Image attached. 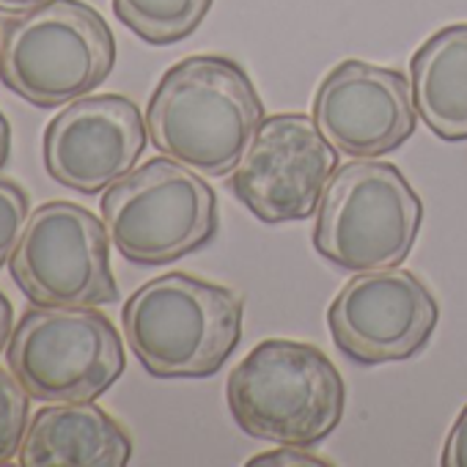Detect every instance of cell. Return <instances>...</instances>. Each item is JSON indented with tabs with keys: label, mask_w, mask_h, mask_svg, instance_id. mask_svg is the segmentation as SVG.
I'll return each mask as SVG.
<instances>
[{
	"label": "cell",
	"mask_w": 467,
	"mask_h": 467,
	"mask_svg": "<svg viewBox=\"0 0 467 467\" xmlns=\"http://www.w3.org/2000/svg\"><path fill=\"white\" fill-rule=\"evenodd\" d=\"M262 121L265 105L251 75L225 56L182 58L146 108L154 149L209 179L240 165Z\"/></svg>",
	"instance_id": "6da1fadb"
},
{
	"label": "cell",
	"mask_w": 467,
	"mask_h": 467,
	"mask_svg": "<svg viewBox=\"0 0 467 467\" xmlns=\"http://www.w3.org/2000/svg\"><path fill=\"white\" fill-rule=\"evenodd\" d=\"M245 300L190 273H168L140 286L121 311L124 338L140 366L160 379H203L223 368L243 338Z\"/></svg>",
	"instance_id": "7a4b0ae2"
},
{
	"label": "cell",
	"mask_w": 467,
	"mask_h": 467,
	"mask_svg": "<svg viewBox=\"0 0 467 467\" xmlns=\"http://www.w3.org/2000/svg\"><path fill=\"white\" fill-rule=\"evenodd\" d=\"M228 410L237 426L275 445H317L344 418V379L314 344L267 338L228 374Z\"/></svg>",
	"instance_id": "3957f363"
},
{
	"label": "cell",
	"mask_w": 467,
	"mask_h": 467,
	"mask_svg": "<svg viewBox=\"0 0 467 467\" xmlns=\"http://www.w3.org/2000/svg\"><path fill=\"white\" fill-rule=\"evenodd\" d=\"M113 67V31L83 0H50L0 28V80L36 108L88 97Z\"/></svg>",
	"instance_id": "277c9868"
},
{
	"label": "cell",
	"mask_w": 467,
	"mask_h": 467,
	"mask_svg": "<svg viewBox=\"0 0 467 467\" xmlns=\"http://www.w3.org/2000/svg\"><path fill=\"white\" fill-rule=\"evenodd\" d=\"M423 223V201L390 162L341 165L317 209L314 248L338 270L368 273L399 267Z\"/></svg>",
	"instance_id": "5b68a950"
},
{
	"label": "cell",
	"mask_w": 467,
	"mask_h": 467,
	"mask_svg": "<svg viewBox=\"0 0 467 467\" xmlns=\"http://www.w3.org/2000/svg\"><path fill=\"white\" fill-rule=\"evenodd\" d=\"M102 220L116 251L143 267L195 254L220 228L214 190L201 173L165 154L105 190Z\"/></svg>",
	"instance_id": "8992f818"
},
{
	"label": "cell",
	"mask_w": 467,
	"mask_h": 467,
	"mask_svg": "<svg viewBox=\"0 0 467 467\" xmlns=\"http://www.w3.org/2000/svg\"><path fill=\"white\" fill-rule=\"evenodd\" d=\"M9 366L36 401H94L124 374V344L97 308L26 311L6 347Z\"/></svg>",
	"instance_id": "52a82bcc"
},
{
	"label": "cell",
	"mask_w": 467,
	"mask_h": 467,
	"mask_svg": "<svg viewBox=\"0 0 467 467\" xmlns=\"http://www.w3.org/2000/svg\"><path fill=\"white\" fill-rule=\"evenodd\" d=\"M9 270L39 308H97L119 300L105 220L72 201H47L31 212Z\"/></svg>",
	"instance_id": "ba28073f"
},
{
	"label": "cell",
	"mask_w": 467,
	"mask_h": 467,
	"mask_svg": "<svg viewBox=\"0 0 467 467\" xmlns=\"http://www.w3.org/2000/svg\"><path fill=\"white\" fill-rule=\"evenodd\" d=\"M338 171V149L306 113H275L262 121L240 165L231 171V190L262 223L306 220Z\"/></svg>",
	"instance_id": "9c48e42d"
},
{
	"label": "cell",
	"mask_w": 467,
	"mask_h": 467,
	"mask_svg": "<svg viewBox=\"0 0 467 467\" xmlns=\"http://www.w3.org/2000/svg\"><path fill=\"white\" fill-rule=\"evenodd\" d=\"M437 322L434 295L401 267L358 273L327 308V327L338 352L358 366L415 358Z\"/></svg>",
	"instance_id": "30bf717a"
},
{
	"label": "cell",
	"mask_w": 467,
	"mask_h": 467,
	"mask_svg": "<svg viewBox=\"0 0 467 467\" xmlns=\"http://www.w3.org/2000/svg\"><path fill=\"white\" fill-rule=\"evenodd\" d=\"M146 138L149 127L132 99L80 97L45 130V171L69 190L97 195L135 168Z\"/></svg>",
	"instance_id": "8fae6325"
},
{
	"label": "cell",
	"mask_w": 467,
	"mask_h": 467,
	"mask_svg": "<svg viewBox=\"0 0 467 467\" xmlns=\"http://www.w3.org/2000/svg\"><path fill=\"white\" fill-rule=\"evenodd\" d=\"M314 121L341 154L377 160L415 132L410 80L399 69L347 58L319 83Z\"/></svg>",
	"instance_id": "7c38bea8"
},
{
	"label": "cell",
	"mask_w": 467,
	"mask_h": 467,
	"mask_svg": "<svg viewBox=\"0 0 467 467\" xmlns=\"http://www.w3.org/2000/svg\"><path fill=\"white\" fill-rule=\"evenodd\" d=\"M130 459V431L94 401L39 410L20 451L23 467H124Z\"/></svg>",
	"instance_id": "4fadbf2b"
},
{
	"label": "cell",
	"mask_w": 467,
	"mask_h": 467,
	"mask_svg": "<svg viewBox=\"0 0 467 467\" xmlns=\"http://www.w3.org/2000/svg\"><path fill=\"white\" fill-rule=\"evenodd\" d=\"M415 110L442 140H467V23L431 34L410 58Z\"/></svg>",
	"instance_id": "5bb4252c"
},
{
	"label": "cell",
	"mask_w": 467,
	"mask_h": 467,
	"mask_svg": "<svg viewBox=\"0 0 467 467\" xmlns=\"http://www.w3.org/2000/svg\"><path fill=\"white\" fill-rule=\"evenodd\" d=\"M214 0H113V15L146 45H176L192 36Z\"/></svg>",
	"instance_id": "9a60e30c"
},
{
	"label": "cell",
	"mask_w": 467,
	"mask_h": 467,
	"mask_svg": "<svg viewBox=\"0 0 467 467\" xmlns=\"http://www.w3.org/2000/svg\"><path fill=\"white\" fill-rule=\"evenodd\" d=\"M31 426V393L15 377L0 368V464L20 459Z\"/></svg>",
	"instance_id": "2e32d148"
},
{
	"label": "cell",
	"mask_w": 467,
	"mask_h": 467,
	"mask_svg": "<svg viewBox=\"0 0 467 467\" xmlns=\"http://www.w3.org/2000/svg\"><path fill=\"white\" fill-rule=\"evenodd\" d=\"M31 217V201L28 192L12 182V179H0V267L12 262L23 231Z\"/></svg>",
	"instance_id": "e0dca14e"
},
{
	"label": "cell",
	"mask_w": 467,
	"mask_h": 467,
	"mask_svg": "<svg viewBox=\"0 0 467 467\" xmlns=\"http://www.w3.org/2000/svg\"><path fill=\"white\" fill-rule=\"evenodd\" d=\"M262 464H270V467H289V464H303V467H327L330 462L325 459H317L306 451V445H284L278 451H270V453H259L248 462V467H262Z\"/></svg>",
	"instance_id": "ac0fdd59"
},
{
	"label": "cell",
	"mask_w": 467,
	"mask_h": 467,
	"mask_svg": "<svg viewBox=\"0 0 467 467\" xmlns=\"http://www.w3.org/2000/svg\"><path fill=\"white\" fill-rule=\"evenodd\" d=\"M440 464L445 467H467V404L462 407V412L456 415L445 448H442V459Z\"/></svg>",
	"instance_id": "d6986e66"
},
{
	"label": "cell",
	"mask_w": 467,
	"mask_h": 467,
	"mask_svg": "<svg viewBox=\"0 0 467 467\" xmlns=\"http://www.w3.org/2000/svg\"><path fill=\"white\" fill-rule=\"evenodd\" d=\"M12 330H15V311H12V303L6 300V295L0 292V352L9 347Z\"/></svg>",
	"instance_id": "ffe728a7"
},
{
	"label": "cell",
	"mask_w": 467,
	"mask_h": 467,
	"mask_svg": "<svg viewBox=\"0 0 467 467\" xmlns=\"http://www.w3.org/2000/svg\"><path fill=\"white\" fill-rule=\"evenodd\" d=\"M45 4H50V0H0V15H26Z\"/></svg>",
	"instance_id": "44dd1931"
},
{
	"label": "cell",
	"mask_w": 467,
	"mask_h": 467,
	"mask_svg": "<svg viewBox=\"0 0 467 467\" xmlns=\"http://www.w3.org/2000/svg\"><path fill=\"white\" fill-rule=\"evenodd\" d=\"M9 154H12V127H9L6 116L0 113V168L6 165Z\"/></svg>",
	"instance_id": "7402d4cb"
}]
</instances>
